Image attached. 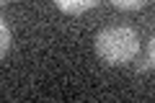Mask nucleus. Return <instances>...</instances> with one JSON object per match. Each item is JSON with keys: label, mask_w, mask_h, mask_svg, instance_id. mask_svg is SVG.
Returning a JSON list of instances; mask_svg holds the SVG:
<instances>
[{"label": "nucleus", "mask_w": 155, "mask_h": 103, "mask_svg": "<svg viewBox=\"0 0 155 103\" xmlns=\"http://www.w3.org/2000/svg\"><path fill=\"white\" fill-rule=\"evenodd\" d=\"M140 49L137 31L132 26H109L96 36V54L106 65H127Z\"/></svg>", "instance_id": "1"}, {"label": "nucleus", "mask_w": 155, "mask_h": 103, "mask_svg": "<svg viewBox=\"0 0 155 103\" xmlns=\"http://www.w3.org/2000/svg\"><path fill=\"white\" fill-rule=\"evenodd\" d=\"M57 8L65 13H72V16H80V13H85L88 8H93L98 0H54Z\"/></svg>", "instance_id": "2"}, {"label": "nucleus", "mask_w": 155, "mask_h": 103, "mask_svg": "<svg viewBox=\"0 0 155 103\" xmlns=\"http://www.w3.org/2000/svg\"><path fill=\"white\" fill-rule=\"evenodd\" d=\"M0 36H3V41H0V54L5 57L8 52H11V47H13V34H11V26H8L5 21L0 23Z\"/></svg>", "instance_id": "3"}, {"label": "nucleus", "mask_w": 155, "mask_h": 103, "mask_svg": "<svg viewBox=\"0 0 155 103\" xmlns=\"http://www.w3.org/2000/svg\"><path fill=\"white\" fill-rule=\"evenodd\" d=\"M147 0H111V5L122 8V11H137V8H142Z\"/></svg>", "instance_id": "4"}, {"label": "nucleus", "mask_w": 155, "mask_h": 103, "mask_svg": "<svg viewBox=\"0 0 155 103\" xmlns=\"http://www.w3.org/2000/svg\"><path fill=\"white\" fill-rule=\"evenodd\" d=\"M147 60H150V67H155V36L150 39V47H147Z\"/></svg>", "instance_id": "5"}, {"label": "nucleus", "mask_w": 155, "mask_h": 103, "mask_svg": "<svg viewBox=\"0 0 155 103\" xmlns=\"http://www.w3.org/2000/svg\"><path fill=\"white\" fill-rule=\"evenodd\" d=\"M3 3H8V0H3Z\"/></svg>", "instance_id": "6"}]
</instances>
